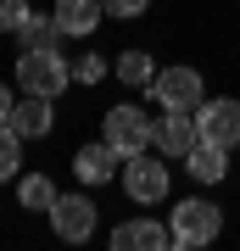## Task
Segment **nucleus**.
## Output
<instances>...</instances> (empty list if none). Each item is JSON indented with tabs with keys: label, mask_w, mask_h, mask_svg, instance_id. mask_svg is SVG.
<instances>
[{
	"label": "nucleus",
	"mask_w": 240,
	"mask_h": 251,
	"mask_svg": "<svg viewBox=\"0 0 240 251\" xmlns=\"http://www.w3.org/2000/svg\"><path fill=\"white\" fill-rule=\"evenodd\" d=\"M67 78H73V67L62 62V50H23V62H17V84H23V95H62L67 90Z\"/></svg>",
	"instance_id": "1"
},
{
	"label": "nucleus",
	"mask_w": 240,
	"mask_h": 251,
	"mask_svg": "<svg viewBox=\"0 0 240 251\" xmlns=\"http://www.w3.org/2000/svg\"><path fill=\"white\" fill-rule=\"evenodd\" d=\"M173 246H185V251H196V246H207V240H218V229H223V212L213 201H179L173 206Z\"/></svg>",
	"instance_id": "2"
},
{
	"label": "nucleus",
	"mask_w": 240,
	"mask_h": 251,
	"mask_svg": "<svg viewBox=\"0 0 240 251\" xmlns=\"http://www.w3.org/2000/svg\"><path fill=\"white\" fill-rule=\"evenodd\" d=\"M151 90H157V100L168 112H196L201 100H207V78L196 67H162L157 78H151Z\"/></svg>",
	"instance_id": "3"
},
{
	"label": "nucleus",
	"mask_w": 240,
	"mask_h": 251,
	"mask_svg": "<svg viewBox=\"0 0 240 251\" xmlns=\"http://www.w3.org/2000/svg\"><path fill=\"white\" fill-rule=\"evenodd\" d=\"M101 140L112 145L117 156H134V151H145V145H151V117H145L140 106H112L107 112V128H101Z\"/></svg>",
	"instance_id": "4"
},
{
	"label": "nucleus",
	"mask_w": 240,
	"mask_h": 251,
	"mask_svg": "<svg viewBox=\"0 0 240 251\" xmlns=\"http://www.w3.org/2000/svg\"><path fill=\"white\" fill-rule=\"evenodd\" d=\"M123 190L140 206H157L162 196H168V168H162V156H151V151L123 156Z\"/></svg>",
	"instance_id": "5"
},
{
	"label": "nucleus",
	"mask_w": 240,
	"mask_h": 251,
	"mask_svg": "<svg viewBox=\"0 0 240 251\" xmlns=\"http://www.w3.org/2000/svg\"><path fill=\"white\" fill-rule=\"evenodd\" d=\"M196 123H201V140L235 151V145H240V100H229V95L201 100V106H196Z\"/></svg>",
	"instance_id": "6"
},
{
	"label": "nucleus",
	"mask_w": 240,
	"mask_h": 251,
	"mask_svg": "<svg viewBox=\"0 0 240 251\" xmlns=\"http://www.w3.org/2000/svg\"><path fill=\"white\" fill-rule=\"evenodd\" d=\"M201 140V123H196V112H168L162 106V117L151 123V145L162 156H190V145Z\"/></svg>",
	"instance_id": "7"
},
{
	"label": "nucleus",
	"mask_w": 240,
	"mask_h": 251,
	"mask_svg": "<svg viewBox=\"0 0 240 251\" xmlns=\"http://www.w3.org/2000/svg\"><path fill=\"white\" fill-rule=\"evenodd\" d=\"M51 229L62 234L67 246H84L89 234H95V201H89V196H56V206H51Z\"/></svg>",
	"instance_id": "8"
},
{
	"label": "nucleus",
	"mask_w": 240,
	"mask_h": 251,
	"mask_svg": "<svg viewBox=\"0 0 240 251\" xmlns=\"http://www.w3.org/2000/svg\"><path fill=\"white\" fill-rule=\"evenodd\" d=\"M162 246H173V229H162L157 218H134L112 229V251H162Z\"/></svg>",
	"instance_id": "9"
},
{
	"label": "nucleus",
	"mask_w": 240,
	"mask_h": 251,
	"mask_svg": "<svg viewBox=\"0 0 240 251\" xmlns=\"http://www.w3.org/2000/svg\"><path fill=\"white\" fill-rule=\"evenodd\" d=\"M51 123H56V117H51V95H23L17 112H11V128H17L23 140H45Z\"/></svg>",
	"instance_id": "10"
},
{
	"label": "nucleus",
	"mask_w": 240,
	"mask_h": 251,
	"mask_svg": "<svg viewBox=\"0 0 240 251\" xmlns=\"http://www.w3.org/2000/svg\"><path fill=\"white\" fill-rule=\"evenodd\" d=\"M185 173H190V179H201V184H218L223 173H229V151L213 145V140H196V145H190V156H185Z\"/></svg>",
	"instance_id": "11"
},
{
	"label": "nucleus",
	"mask_w": 240,
	"mask_h": 251,
	"mask_svg": "<svg viewBox=\"0 0 240 251\" xmlns=\"http://www.w3.org/2000/svg\"><path fill=\"white\" fill-rule=\"evenodd\" d=\"M101 17H107L101 0H56V23H62L67 34H95Z\"/></svg>",
	"instance_id": "12"
},
{
	"label": "nucleus",
	"mask_w": 240,
	"mask_h": 251,
	"mask_svg": "<svg viewBox=\"0 0 240 251\" xmlns=\"http://www.w3.org/2000/svg\"><path fill=\"white\" fill-rule=\"evenodd\" d=\"M112 168H117V151H112L107 140H95V145H84V151L73 156V173H79L84 184H107V173H112Z\"/></svg>",
	"instance_id": "13"
},
{
	"label": "nucleus",
	"mask_w": 240,
	"mask_h": 251,
	"mask_svg": "<svg viewBox=\"0 0 240 251\" xmlns=\"http://www.w3.org/2000/svg\"><path fill=\"white\" fill-rule=\"evenodd\" d=\"M62 34H67V28L56 23V11H51V17H28L17 39H23L28 50H56V39H62Z\"/></svg>",
	"instance_id": "14"
},
{
	"label": "nucleus",
	"mask_w": 240,
	"mask_h": 251,
	"mask_svg": "<svg viewBox=\"0 0 240 251\" xmlns=\"http://www.w3.org/2000/svg\"><path fill=\"white\" fill-rule=\"evenodd\" d=\"M17 201L28 206V212H51L56 206V184L45 179V173H28V179L17 184Z\"/></svg>",
	"instance_id": "15"
},
{
	"label": "nucleus",
	"mask_w": 240,
	"mask_h": 251,
	"mask_svg": "<svg viewBox=\"0 0 240 251\" xmlns=\"http://www.w3.org/2000/svg\"><path fill=\"white\" fill-rule=\"evenodd\" d=\"M117 78L134 84V90H145V84L157 78V62H151L145 50H123V56H117Z\"/></svg>",
	"instance_id": "16"
},
{
	"label": "nucleus",
	"mask_w": 240,
	"mask_h": 251,
	"mask_svg": "<svg viewBox=\"0 0 240 251\" xmlns=\"http://www.w3.org/2000/svg\"><path fill=\"white\" fill-rule=\"evenodd\" d=\"M17 168H23V134L0 123V179H17Z\"/></svg>",
	"instance_id": "17"
},
{
	"label": "nucleus",
	"mask_w": 240,
	"mask_h": 251,
	"mask_svg": "<svg viewBox=\"0 0 240 251\" xmlns=\"http://www.w3.org/2000/svg\"><path fill=\"white\" fill-rule=\"evenodd\" d=\"M34 17L28 0H0V34H23V23Z\"/></svg>",
	"instance_id": "18"
},
{
	"label": "nucleus",
	"mask_w": 240,
	"mask_h": 251,
	"mask_svg": "<svg viewBox=\"0 0 240 251\" xmlns=\"http://www.w3.org/2000/svg\"><path fill=\"white\" fill-rule=\"evenodd\" d=\"M101 6H107V17H140L151 0H101Z\"/></svg>",
	"instance_id": "19"
},
{
	"label": "nucleus",
	"mask_w": 240,
	"mask_h": 251,
	"mask_svg": "<svg viewBox=\"0 0 240 251\" xmlns=\"http://www.w3.org/2000/svg\"><path fill=\"white\" fill-rule=\"evenodd\" d=\"M101 73H107V62H101V56H84V62L73 67V78H79V84H95Z\"/></svg>",
	"instance_id": "20"
}]
</instances>
